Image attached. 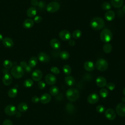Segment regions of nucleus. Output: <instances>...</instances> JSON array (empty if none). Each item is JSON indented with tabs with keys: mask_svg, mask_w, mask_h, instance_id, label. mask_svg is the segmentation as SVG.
<instances>
[{
	"mask_svg": "<svg viewBox=\"0 0 125 125\" xmlns=\"http://www.w3.org/2000/svg\"><path fill=\"white\" fill-rule=\"evenodd\" d=\"M104 21L101 17H94L90 21V25L91 27L95 30H99L104 26Z\"/></svg>",
	"mask_w": 125,
	"mask_h": 125,
	"instance_id": "f257e3e1",
	"label": "nucleus"
},
{
	"mask_svg": "<svg viewBox=\"0 0 125 125\" xmlns=\"http://www.w3.org/2000/svg\"><path fill=\"white\" fill-rule=\"evenodd\" d=\"M66 96L69 101L73 102L78 99L80 96V93L76 88H71L66 91Z\"/></svg>",
	"mask_w": 125,
	"mask_h": 125,
	"instance_id": "f03ea898",
	"label": "nucleus"
},
{
	"mask_svg": "<svg viewBox=\"0 0 125 125\" xmlns=\"http://www.w3.org/2000/svg\"><path fill=\"white\" fill-rule=\"evenodd\" d=\"M100 39L104 42L108 43L112 39V34L111 31L107 28L104 29L101 32Z\"/></svg>",
	"mask_w": 125,
	"mask_h": 125,
	"instance_id": "7ed1b4c3",
	"label": "nucleus"
},
{
	"mask_svg": "<svg viewBox=\"0 0 125 125\" xmlns=\"http://www.w3.org/2000/svg\"><path fill=\"white\" fill-rule=\"evenodd\" d=\"M95 66L98 70L100 71H104L107 69L108 63L107 61L104 59H99L96 61Z\"/></svg>",
	"mask_w": 125,
	"mask_h": 125,
	"instance_id": "20e7f679",
	"label": "nucleus"
},
{
	"mask_svg": "<svg viewBox=\"0 0 125 125\" xmlns=\"http://www.w3.org/2000/svg\"><path fill=\"white\" fill-rule=\"evenodd\" d=\"M11 73L14 78L19 79L23 76L24 71L23 68H22L20 65H15L12 67L11 70Z\"/></svg>",
	"mask_w": 125,
	"mask_h": 125,
	"instance_id": "39448f33",
	"label": "nucleus"
},
{
	"mask_svg": "<svg viewBox=\"0 0 125 125\" xmlns=\"http://www.w3.org/2000/svg\"><path fill=\"white\" fill-rule=\"evenodd\" d=\"M60 4L56 1H52L49 3L46 6V10L49 13H55L60 8Z\"/></svg>",
	"mask_w": 125,
	"mask_h": 125,
	"instance_id": "423d86ee",
	"label": "nucleus"
},
{
	"mask_svg": "<svg viewBox=\"0 0 125 125\" xmlns=\"http://www.w3.org/2000/svg\"><path fill=\"white\" fill-rule=\"evenodd\" d=\"M60 38L63 41H68L70 40L71 37V34L70 32L67 30H62L59 34Z\"/></svg>",
	"mask_w": 125,
	"mask_h": 125,
	"instance_id": "0eeeda50",
	"label": "nucleus"
},
{
	"mask_svg": "<svg viewBox=\"0 0 125 125\" xmlns=\"http://www.w3.org/2000/svg\"><path fill=\"white\" fill-rule=\"evenodd\" d=\"M116 112L121 117L125 116V104L123 103L118 104L116 106Z\"/></svg>",
	"mask_w": 125,
	"mask_h": 125,
	"instance_id": "6e6552de",
	"label": "nucleus"
},
{
	"mask_svg": "<svg viewBox=\"0 0 125 125\" xmlns=\"http://www.w3.org/2000/svg\"><path fill=\"white\" fill-rule=\"evenodd\" d=\"M5 113L8 116H13L15 115L17 109L16 107L12 104L7 105L4 109Z\"/></svg>",
	"mask_w": 125,
	"mask_h": 125,
	"instance_id": "1a4fd4ad",
	"label": "nucleus"
},
{
	"mask_svg": "<svg viewBox=\"0 0 125 125\" xmlns=\"http://www.w3.org/2000/svg\"><path fill=\"white\" fill-rule=\"evenodd\" d=\"M104 115L105 117L109 120H113L115 119L116 114L115 111L112 108H108L105 111Z\"/></svg>",
	"mask_w": 125,
	"mask_h": 125,
	"instance_id": "9d476101",
	"label": "nucleus"
},
{
	"mask_svg": "<svg viewBox=\"0 0 125 125\" xmlns=\"http://www.w3.org/2000/svg\"><path fill=\"white\" fill-rule=\"evenodd\" d=\"M45 81L47 84L52 85L56 83L57 79L54 75L48 74L45 77Z\"/></svg>",
	"mask_w": 125,
	"mask_h": 125,
	"instance_id": "9b49d317",
	"label": "nucleus"
},
{
	"mask_svg": "<svg viewBox=\"0 0 125 125\" xmlns=\"http://www.w3.org/2000/svg\"><path fill=\"white\" fill-rule=\"evenodd\" d=\"M42 77V72L39 69H36L32 73V79L36 82L40 81Z\"/></svg>",
	"mask_w": 125,
	"mask_h": 125,
	"instance_id": "f8f14e48",
	"label": "nucleus"
},
{
	"mask_svg": "<svg viewBox=\"0 0 125 125\" xmlns=\"http://www.w3.org/2000/svg\"><path fill=\"white\" fill-rule=\"evenodd\" d=\"M99 99L98 95L96 93H93L90 94L87 97V101L90 104H95L97 103Z\"/></svg>",
	"mask_w": 125,
	"mask_h": 125,
	"instance_id": "ddd939ff",
	"label": "nucleus"
},
{
	"mask_svg": "<svg viewBox=\"0 0 125 125\" xmlns=\"http://www.w3.org/2000/svg\"><path fill=\"white\" fill-rule=\"evenodd\" d=\"M51 100V96L50 94L48 93H44L42 94L40 98V101L41 103L43 104H46L49 103Z\"/></svg>",
	"mask_w": 125,
	"mask_h": 125,
	"instance_id": "4468645a",
	"label": "nucleus"
},
{
	"mask_svg": "<svg viewBox=\"0 0 125 125\" xmlns=\"http://www.w3.org/2000/svg\"><path fill=\"white\" fill-rule=\"evenodd\" d=\"M96 83L98 87H104L106 85V80L104 77L99 76L96 80Z\"/></svg>",
	"mask_w": 125,
	"mask_h": 125,
	"instance_id": "2eb2a0df",
	"label": "nucleus"
},
{
	"mask_svg": "<svg viewBox=\"0 0 125 125\" xmlns=\"http://www.w3.org/2000/svg\"><path fill=\"white\" fill-rule=\"evenodd\" d=\"M38 58L39 60L42 62H47L50 60L49 56L45 53L42 52H40L38 54Z\"/></svg>",
	"mask_w": 125,
	"mask_h": 125,
	"instance_id": "dca6fc26",
	"label": "nucleus"
},
{
	"mask_svg": "<svg viewBox=\"0 0 125 125\" xmlns=\"http://www.w3.org/2000/svg\"><path fill=\"white\" fill-rule=\"evenodd\" d=\"M12 77L9 73L5 74L2 78V83L5 85H9L12 82Z\"/></svg>",
	"mask_w": 125,
	"mask_h": 125,
	"instance_id": "f3484780",
	"label": "nucleus"
},
{
	"mask_svg": "<svg viewBox=\"0 0 125 125\" xmlns=\"http://www.w3.org/2000/svg\"><path fill=\"white\" fill-rule=\"evenodd\" d=\"M115 17V13L112 10H108L104 14L105 19L108 21H113Z\"/></svg>",
	"mask_w": 125,
	"mask_h": 125,
	"instance_id": "a211bd4d",
	"label": "nucleus"
},
{
	"mask_svg": "<svg viewBox=\"0 0 125 125\" xmlns=\"http://www.w3.org/2000/svg\"><path fill=\"white\" fill-rule=\"evenodd\" d=\"M3 45L7 48H11L14 45L13 41L9 37H5L2 40Z\"/></svg>",
	"mask_w": 125,
	"mask_h": 125,
	"instance_id": "6ab92c4d",
	"label": "nucleus"
},
{
	"mask_svg": "<svg viewBox=\"0 0 125 125\" xmlns=\"http://www.w3.org/2000/svg\"><path fill=\"white\" fill-rule=\"evenodd\" d=\"M84 69L87 71H92L95 68V65L94 63L91 61H87L83 64Z\"/></svg>",
	"mask_w": 125,
	"mask_h": 125,
	"instance_id": "aec40b11",
	"label": "nucleus"
},
{
	"mask_svg": "<svg viewBox=\"0 0 125 125\" xmlns=\"http://www.w3.org/2000/svg\"><path fill=\"white\" fill-rule=\"evenodd\" d=\"M34 24V21L31 19H27L23 22V27L26 29L32 28Z\"/></svg>",
	"mask_w": 125,
	"mask_h": 125,
	"instance_id": "412c9836",
	"label": "nucleus"
},
{
	"mask_svg": "<svg viewBox=\"0 0 125 125\" xmlns=\"http://www.w3.org/2000/svg\"><path fill=\"white\" fill-rule=\"evenodd\" d=\"M50 45L53 49H58L61 46V43L58 39H53L50 42Z\"/></svg>",
	"mask_w": 125,
	"mask_h": 125,
	"instance_id": "4be33fe9",
	"label": "nucleus"
},
{
	"mask_svg": "<svg viewBox=\"0 0 125 125\" xmlns=\"http://www.w3.org/2000/svg\"><path fill=\"white\" fill-rule=\"evenodd\" d=\"M37 9L35 7H30L26 11V15L29 18L34 17L37 14Z\"/></svg>",
	"mask_w": 125,
	"mask_h": 125,
	"instance_id": "5701e85b",
	"label": "nucleus"
},
{
	"mask_svg": "<svg viewBox=\"0 0 125 125\" xmlns=\"http://www.w3.org/2000/svg\"><path fill=\"white\" fill-rule=\"evenodd\" d=\"M111 3L114 8H120L123 5L124 0H111Z\"/></svg>",
	"mask_w": 125,
	"mask_h": 125,
	"instance_id": "b1692460",
	"label": "nucleus"
},
{
	"mask_svg": "<svg viewBox=\"0 0 125 125\" xmlns=\"http://www.w3.org/2000/svg\"><path fill=\"white\" fill-rule=\"evenodd\" d=\"M28 108V104L25 103H21L18 106V109L21 112H24L27 110Z\"/></svg>",
	"mask_w": 125,
	"mask_h": 125,
	"instance_id": "393cba45",
	"label": "nucleus"
},
{
	"mask_svg": "<svg viewBox=\"0 0 125 125\" xmlns=\"http://www.w3.org/2000/svg\"><path fill=\"white\" fill-rule=\"evenodd\" d=\"M64 80H65L66 83L68 86L73 85L75 82V79L74 78V77L72 76H69V75L66 76L64 78Z\"/></svg>",
	"mask_w": 125,
	"mask_h": 125,
	"instance_id": "a878e982",
	"label": "nucleus"
},
{
	"mask_svg": "<svg viewBox=\"0 0 125 125\" xmlns=\"http://www.w3.org/2000/svg\"><path fill=\"white\" fill-rule=\"evenodd\" d=\"M8 95L10 98H15L18 94V89L16 87H13L10 88L8 92H7Z\"/></svg>",
	"mask_w": 125,
	"mask_h": 125,
	"instance_id": "bb28decb",
	"label": "nucleus"
},
{
	"mask_svg": "<svg viewBox=\"0 0 125 125\" xmlns=\"http://www.w3.org/2000/svg\"><path fill=\"white\" fill-rule=\"evenodd\" d=\"M103 49L104 53L106 54H109L111 52L112 50V46L110 43H106L103 45Z\"/></svg>",
	"mask_w": 125,
	"mask_h": 125,
	"instance_id": "cd10ccee",
	"label": "nucleus"
},
{
	"mask_svg": "<svg viewBox=\"0 0 125 125\" xmlns=\"http://www.w3.org/2000/svg\"><path fill=\"white\" fill-rule=\"evenodd\" d=\"M38 63V59L36 57H31L28 62V65H29L32 68L36 66Z\"/></svg>",
	"mask_w": 125,
	"mask_h": 125,
	"instance_id": "c85d7f7f",
	"label": "nucleus"
},
{
	"mask_svg": "<svg viewBox=\"0 0 125 125\" xmlns=\"http://www.w3.org/2000/svg\"><path fill=\"white\" fill-rule=\"evenodd\" d=\"M59 90L58 87L57 86H52L51 87L49 90L50 94L54 96H57L59 94Z\"/></svg>",
	"mask_w": 125,
	"mask_h": 125,
	"instance_id": "c756f323",
	"label": "nucleus"
},
{
	"mask_svg": "<svg viewBox=\"0 0 125 125\" xmlns=\"http://www.w3.org/2000/svg\"><path fill=\"white\" fill-rule=\"evenodd\" d=\"M82 31L79 29H76L74 30L72 33V38L74 39H78L80 38L82 36Z\"/></svg>",
	"mask_w": 125,
	"mask_h": 125,
	"instance_id": "7c9ffc66",
	"label": "nucleus"
},
{
	"mask_svg": "<svg viewBox=\"0 0 125 125\" xmlns=\"http://www.w3.org/2000/svg\"><path fill=\"white\" fill-rule=\"evenodd\" d=\"M66 110L67 112L70 114H72L75 111V107L73 104L70 103H68L66 104Z\"/></svg>",
	"mask_w": 125,
	"mask_h": 125,
	"instance_id": "2f4dec72",
	"label": "nucleus"
},
{
	"mask_svg": "<svg viewBox=\"0 0 125 125\" xmlns=\"http://www.w3.org/2000/svg\"><path fill=\"white\" fill-rule=\"evenodd\" d=\"M62 70H63V72L64 73V74H65L67 76H69L71 74V67L69 65H67V64L64 65L63 66Z\"/></svg>",
	"mask_w": 125,
	"mask_h": 125,
	"instance_id": "473e14b6",
	"label": "nucleus"
},
{
	"mask_svg": "<svg viewBox=\"0 0 125 125\" xmlns=\"http://www.w3.org/2000/svg\"><path fill=\"white\" fill-rule=\"evenodd\" d=\"M69 54L67 51H62L60 53V57L61 59L63 60H66L69 58Z\"/></svg>",
	"mask_w": 125,
	"mask_h": 125,
	"instance_id": "72a5a7b5",
	"label": "nucleus"
},
{
	"mask_svg": "<svg viewBox=\"0 0 125 125\" xmlns=\"http://www.w3.org/2000/svg\"><path fill=\"white\" fill-rule=\"evenodd\" d=\"M13 62L9 60H5L3 62V66L6 69H9L13 66Z\"/></svg>",
	"mask_w": 125,
	"mask_h": 125,
	"instance_id": "f704fd0d",
	"label": "nucleus"
},
{
	"mask_svg": "<svg viewBox=\"0 0 125 125\" xmlns=\"http://www.w3.org/2000/svg\"><path fill=\"white\" fill-rule=\"evenodd\" d=\"M33 81L31 79H27L25 80L23 82V85L25 87H31L33 84Z\"/></svg>",
	"mask_w": 125,
	"mask_h": 125,
	"instance_id": "c9c22d12",
	"label": "nucleus"
},
{
	"mask_svg": "<svg viewBox=\"0 0 125 125\" xmlns=\"http://www.w3.org/2000/svg\"><path fill=\"white\" fill-rule=\"evenodd\" d=\"M102 8L104 10H109L111 8V5L110 3L107 1H104L102 5Z\"/></svg>",
	"mask_w": 125,
	"mask_h": 125,
	"instance_id": "e433bc0d",
	"label": "nucleus"
},
{
	"mask_svg": "<svg viewBox=\"0 0 125 125\" xmlns=\"http://www.w3.org/2000/svg\"><path fill=\"white\" fill-rule=\"evenodd\" d=\"M100 96L104 98H106L108 94V92L107 91V90H106L105 88H102L100 90Z\"/></svg>",
	"mask_w": 125,
	"mask_h": 125,
	"instance_id": "4c0bfd02",
	"label": "nucleus"
},
{
	"mask_svg": "<svg viewBox=\"0 0 125 125\" xmlns=\"http://www.w3.org/2000/svg\"><path fill=\"white\" fill-rule=\"evenodd\" d=\"M96 109L99 113H103L105 111V107L101 104L97 105Z\"/></svg>",
	"mask_w": 125,
	"mask_h": 125,
	"instance_id": "58836bf2",
	"label": "nucleus"
},
{
	"mask_svg": "<svg viewBox=\"0 0 125 125\" xmlns=\"http://www.w3.org/2000/svg\"><path fill=\"white\" fill-rule=\"evenodd\" d=\"M50 71L52 73L55 74H59L60 73V70L56 66H53L50 68Z\"/></svg>",
	"mask_w": 125,
	"mask_h": 125,
	"instance_id": "ea45409f",
	"label": "nucleus"
},
{
	"mask_svg": "<svg viewBox=\"0 0 125 125\" xmlns=\"http://www.w3.org/2000/svg\"><path fill=\"white\" fill-rule=\"evenodd\" d=\"M106 86L107 88L110 90H113L115 88V85L113 83H111V82L108 83H106Z\"/></svg>",
	"mask_w": 125,
	"mask_h": 125,
	"instance_id": "a19ab883",
	"label": "nucleus"
},
{
	"mask_svg": "<svg viewBox=\"0 0 125 125\" xmlns=\"http://www.w3.org/2000/svg\"><path fill=\"white\" fill-rule=\"evenodd\" d=\"M38 86L40 89H43L45 87V83L43 81H40L38 83Z\"/></svg>",
	"mask_w": 125,
	"mask_h": 125,
	"instance_id": "79ce46f5",
	"label": "nucleus"
},
{
	"mask_svg": "<svg viewBox=\"0 0 125 125\" xmlns=\"http://www.w3.org/2000/svg\"><path fill=\"white\" fill-rule=\"evenodd\" d=\"M45 5H46L45 3L43 1L41 0V1H39V4H38V6L40 9H41V10L44 9V8L45 7Z\"/></svg>",
	"mask_w": 125,
	"mask_h": 125,
	"instance_id": "37998d69",
	"label": "nucleus"
},
{
	"mask_svg": "<svg viewBox=\"0 0 125 125\" xmlns=\"http://www.w3.org/2000/svg\"><path fill=\"white\" fill-rule=\"evenodd\" d=\"M33 21L36 23H40L42 21V17L40 16H37L34 18Z\"/></svg>",
	"mask_w": 125,
	"mask_h": 125,
	"instance_id": "c03bdc74",
	"label": "nucleus"
},
{
	"mask_svg": "<svg viewBox=\"0 0 125 125\" xmlns=\"http://www.w3.org/2000/svg\"><path fill=\"white\" fill-rule=\"evenodd\" d=\"M2 125H13V123L10 120L5 119L3 122Z\"/></svg>",
	"mask_w": 125,
	"mask_h": 125,
	"instance_id": "a18cd8bd",
	"label": "nucleus"
},
{
	"mask_svg": "<svg viewBox=\"0 0 125 125\" xmlns=\"http://www.w3.org/2000/svg\"><path fill=\"white\" fill-rule=\"evenodd\" d=\"M31 101L34 103H37L40 101V98L38 96H35L32 98Z\"/></svg>",
	"mask_w": 125,
	"mask_h": 125,
	"instance_id": "49530a36",
	"label": "nucleus"
},
{
	"mask_svg": "<svg viewBox=\"0 0 125 125\" xmlns=\"http://www.w3.org/2000/svg\"><path fill=\"white\" fill-rule=\"evenodd\" d=\"M30 3L33 6V7L37 6L39 4V1L38 0H31L30 1Z\"/></svg>",
	"mask_w": 125,
	"mask_h": 125,
	"instance_id": "de8ad7c7",
	"label": "nucleus"
},
{
	"mask_svg": "<svg viewBox=\"0 0 125 125\" xmlns=\"http://www.w3.org/2000/svg\"><path fill=\"white\" fill-rule=\"evenodd\" d=\"M27 65V64L26 63V62L24 61H22L20 62V66L22 68H25L26 66Z\"/></svg>",
	"mask_w": 125,
	"mask_h": 125,
	"instance_id": "09e8293b",
	"label": "nucleus"
},
{
	"mask_svg": "<svg viewBox=\"0 0 125 125\" xmlns=\"http://www.w3.org/2000/svg\"><path fill=\"white\" fill-rule=\"evenodd\" d=\"M24 69H25V71H26V72H28V73L30 72L31 71V70H32V67H30V66L29 65H27L26 66V67Z\"/></svg>",
	"mask_w": 125,
	"mask_h": 125,
	"instance_id": "8fccbe9b",
	"label": "nucleus"
},
{
	"mask_svg": "<svg viewBox=\"0 0 125 125\" xmlns=\"http://www.w3.org/2000/svg\"><path fill=\"white\" fill-rule=\"evenodd\" d=\"M68 43L70 46H74L75 44V42L74 40H69L68 41Z\"/></svg>",
	"mask_w": 125,
	"mask_h": 125,
	"instance_id": "3c124183",
	"label": "nucleus"
},
{
	"mask_svg": "<svg viewBox=\"0 0 125 125\" xmlns=\"http://www.w3.org/2000/svg\"><path fill=\"white\" fill-rule=\"evenodd\" d=\"M15 115L17 116V117H18V118H20L21 116V112H20V111H18V112L17 111Z\"/></svg>",
	"mask_w": 125,
	"mask_h": 125,
	"instance_id": "603ef678",
	"label": "nucleus"
},
{
	"mask_svg": "<svg viewBox=\"0 0 125 125\" xmlns=\"http://www.w3.org/2000/svg\"><path fill=\"white\" fill-rule=\"evenodd\" d=\"M3 39V36L2 35V34H1L0 33V41H2Z\"/></svg>",
	"mask_w": 125,
	"mask_h": 125,
	"instance_id": "864d4df0",
	"label": "nucleus"
},
{
	"mask_svg": "<svg viewBox=\"0 0 125 125\" xmlns=\"http://www.w3.org/2000/svg\"><path fill=\"white\" fill-rule=\"evenodd\" d=\"M122 10H123V11L125 13V5H124L123 6V7L122 8Z\"/></svg>",
	"mask_w": 125,
	"mask_h": 125,
	"instance_id": "5fc2aeb1",
	"label": "nucleus"
},
{
	"mask_svg": "<svg viewBox=\"0 0 125 125\" xmlns=\"http://www.w3.org/2000/svg\"><path fill=\"white\" fill-rule=\"evenodd\" d=\"M122 101L123 102L125 103V97H123L122 99Z\"/></svg>",
	"mask_w": 125,
	"mask_h": 125,
	"instance_id": "6e6d98bb",
	"label": "nucleus"
},
{
	"mask_svg": "<svg viewBox=\"0 0 125 125\" xmlns=\"http://www.w3.org/2000/svg\"><path fill=\"white\" fill-rule=\"evenodd\" d=\"M123 93L124 95L125 96V87L124 88V89L123 90Z\"/></svg>",
	"mask_w": 125,
	"mask_h": 125,
	"instance_id": "4d7b16f0",
	"label": "nucleus"
},
{
	"mask_svg": "<svg viewBox=\"0 0 125 125\" xmlns=\"http://www.w3.org/2000/svg\"></svg>",
	"mask_w": 125,
	"mask_h": 125,
	"instance_id": "13d9d810",
	"label": "nucleus"
}]
</instances>
